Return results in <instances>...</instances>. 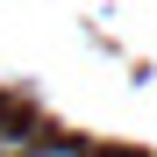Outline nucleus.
Listing matches in <instances>:
<instances>
[{
	"mask_svg": "<svg viewBox=\"0 0 157 157\" xmlns=\"http://www.w3.org/2000/svg\"><path fill=\"white\" fill-rule=\"evenodd\" d=\"M29 128H21V121H0V157H29Z\"/></svg>",
	"mask_w": 157,
	"mask_h": 157,
	"instance_id": "1",
	"label": "nucleus"
},
{
	"mask_svg": "<svg viewBox=\"0 0 157 157\" xmlns=\"http://www.w3.org/2000/svg\"><path fill=\"white\" fill-rule=\"evenodd\" d=\"M29 157H78V143H29Z\"/></svg>",
	"mask_w": 157,
	"mask_h": 157,
	"instance_id": "2",
	"label": "nucleus"
}]
</instances>
